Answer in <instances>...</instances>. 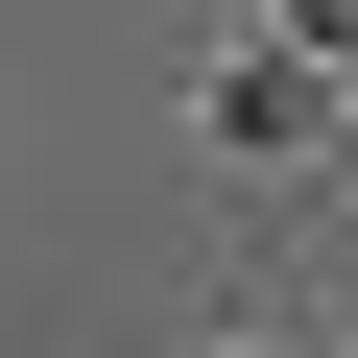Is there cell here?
<instances>
[{
  "label": "cell",
  "instance_id": "1",
  "mask_svg": "<svg viewBox=\"0 0 358 358\" xmlns=\"http://www.w3.org/2000/svg\"><path fill=\"white\" fill-rule=\"evenodd\" d=\"M192 143H215V167H310V143H334V72H310V48H239V72L192 96Z\"/></svg>",
  "mask_w": 358,
  "mask_h": 358
},
{
  "label": "cell",
  "instance_id": "2",
  "mask_svg": "<svg viewBox=\"0 0 358 358\" xmlns=\"http://www.w3.org/2000/svg\"><path fill=\"white\" fill-rule=\"evenodd\" d=\"M334 24H358V0H287V48H310V72H334Z\"/></svg>",
  "mask_w": 358,
  "mask_h": 358
}]
</instances>
